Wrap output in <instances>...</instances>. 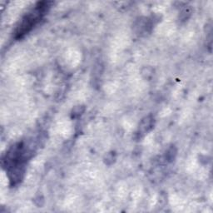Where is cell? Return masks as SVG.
I'll list each match as a JSON object with an SVG mask.
<instances>
[{"instance_id": "6da1fadb", "label": "cell", "mask_w": 213, "mask_h": 213, "mask_svg": "<svg viewBox=\"0 0 213 213\" xmlns=\"http://www.w3.org/2000/svg\"><path fill=\"white\" fill-rule=\"evenodd\" d=\"M48 4V2H41L37 3L34 8L21 19L19 24L17 26L15 29V38H21L27 34V33H29L48 11L50 7Z\"/></svg>"}, {"instance_id": "7a4b0ae2", "label": "cell", "mask_w": 213, "mask_h": 213, "mask_svg": "<svg viewBox=\"0 0 213 213\" xmlns=\"http://www.w3.org/2000/svg\"><path fill=\"white\" fill-rule=\"evenodd\" d=\"M153 124H154V118L152 116H148L143 118L142 122L140 123L139 134L143 135V134L148 133L153 127Z\"/></svg>"}, {"instance_id": "3957f363", "label": "cell", "mask_w": 213, "mask_h": 213, "mask_svg": "<svg viewBox=\"0 0 213 213\" xmlns=\"http://www.w3.org/2000/svg\"><path fill=\"white\" fill-rule=\"evenodd\" d=\"M176 155H177V149H176L174 147L173 148H171L168 149V151L167 152V154H166V158L168 161H172L176 157Z\"/></svg>"}, {"instance_id": "277c9868", "label": "cell", "mask_w": 213, "mask_h": 213, "mask_svg": "<svg viewBox=\"0 0 213 213\" xmlns=\"http://www.w3.org/2000/svg\"><path fill=\"white\" fill-rule=\"evenodd\" d=\"M84 106H75L73 110V117H76V116H79L84 112Z\"/></svg>"}, {"instance_id": "5b68a950", "label": "cell", "mask_w": 213, "mask_h": 213, "mask_svg": "<svg viewBox=\"0 0 213 213\" xmlns=\"http://www.w3.org/2000/svg\"><path fill=\"white\" fill-rule=\"evenodd\" d=\"M190 14H191V10H188V8H185L184 10H182V14H181L182 19L183 21L186 20L190 17Z\"/></svg>"}]
</instances>
